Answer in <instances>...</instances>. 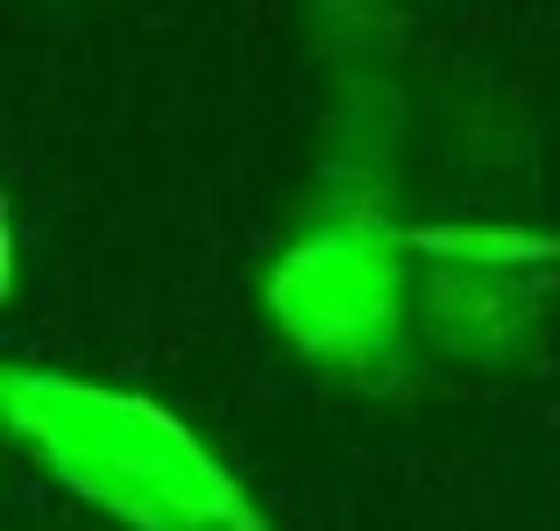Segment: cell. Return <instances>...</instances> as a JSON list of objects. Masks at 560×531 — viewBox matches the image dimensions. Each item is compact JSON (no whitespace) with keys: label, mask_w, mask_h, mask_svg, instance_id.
I'll return each mask as SVG.
<instances>
[{"label":"cell","mask_w":560,"mask_h":531,"mask_svg":"<svg viewBox=\"0 0 560 531\" xmlns=\"http://www.w3.org/2000/svg\"><path fill=\"white\" fill-rule=\"evenodd\" d=\"M8 433L85 510L121 531H270L256 496L178 411L57 368L0 376Z\"/></svg>","instance_id":"6da1fadb"},{"label":"cell","mask_w":560,"mask_h":531,"mask_svg":"<svg viewBox=\"0 0 560 531\" xmlns=\"http://www.w3.org/2000/svg\"><path fill=\"white\" fill-rule=\"evenodd\" d=\"M270 312L319 362L376 368L397 333V241L370 220L313 227L270 270Z\"/></svg>","instance_id":"7a4b0ae2"}]
</instances>
